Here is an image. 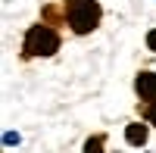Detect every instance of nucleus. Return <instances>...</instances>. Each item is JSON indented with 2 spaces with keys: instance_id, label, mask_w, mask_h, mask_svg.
Listing matches in <instances>:
<instances>
[{
  "instance_id": "nucleus-1",
  "label": "nucleus",
  "mask_w": 156,
  "mask_h": 153,
  "mask_svg": "<svg viewBox=\"0 0 156 153\" xmlns=\"http://www.w3.org/2000/svg\"><path fill=\"white\" fill-rule=\"evenodd\" d=\"M66 19H69L75 34H87L100 25L103 9L97 0H66Z\"/></svg>"
},
{
  "instance_id": "nucleus-2",
  "label": "nucleus",
  "mask_w": 156,
  "mask_h": 153,
  "mask_svg": "<svg viewBox=\"0 0 156 153\" xmlns=\"http://www.w3.org/2000/svg\"><path fill=\"white\" fill-rule=\"evenodd\" d=\"M22 50L25 56H53L59 50V34L50 25H31L22 41Z\"/></svg>"
},
{
  "instance_id": "nucleus-3",
  "label": "nucleus",
  "mask_w": 156,
  "mask_h": 153,
  "mask_svg": "<svg viewBox=\"0 0 156 153\" xmlns=\"http://www.w3.org/2000/svg\"><path fill=\"white\" fill-rule=\"evenodd\" d=\"M134 91L140 94V100H156V72H140L134 78Z\"/></svg>"
},
{
  "instance_id": "nucleus-4",
  "label": "nucleus",
  "mask_w": 156,
  "mask_h": 153,
  "mask_svg": "<svg viewBox=\"0 0 156 153\" xmlns=\"http://www.w3.org/2000/svg\"><path fill=\"white\" fill-rule=\"evenodd\" d=\"M125 141L131 144V147H144L147 144V125L144 122H131L125 128Z\"/></svg>"
},
{
  "instance_id": "nucleus-5",
  "label": "nucleus",
  "mask_w": 156,
  "mask_h": 153,
  "mask_svg": "<svg viewBox=\"0 0 156 153\" xmlns=\"http://www.w3.org/2000/svg\"><path fill=\"white\" fill-rule=\"evenodd\" d=\"M84 153H103V137H90L84 144Z\"/></svg>"
},
{
  "instance_id": "nucleus-6",
  "label": "nucleus",
  "mask_w": 156,
  "mask_h": 153,
  "mask_svg": "<svg viewBox=\"0 0 156 153\" xmlns=\"http://www.w3.org/2000/svg\"><path fill=\"white\" fill-rule=\"evenodd\" d=\"M19 141H22V137H19L16 131H6V134H3V144H6V147H16Z\"/></svg>"
},
{
  "instance_id": "nucleus-7",
  "label": "nucleus",
  "mask_w": 156,
  "mask_h": 153,
  "mask_svg": "<svg viewBox=\"0 0 156 153\" xmlns=\"http://www.w3.org/2000/svg\"><path fill=\"white\" fill-rule=\"evenodd\" d=\"M147 47L156 53V28H153V31H147Z\"/></svg>"
},
{
  "instance_id": "nucleus-8",
  "label": "nucleus",
  "mask_w": 156,
  "mask_h": 153,
  "mask_svg": "<svg viewBox=\"0 0 156 153\" xmlns=\"http://www.w3.org/2000/svg\"><path fill=\"white\" fill-rule=\"evenodd\" d=\"M147 119H150V122L156 125V100H153V106H150V112H147Z\"/></svg>"
}]
</instances>
